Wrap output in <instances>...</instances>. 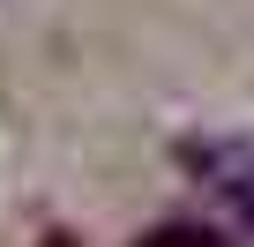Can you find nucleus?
<instances>
[{
    "label": "nucleus",
    "instance_id": "nucleus-2",
    "mask_svg": "<svg viewBox=\"0 0 254 247\" xmlns=\"http://www.w3.org/2000/svg\"><path fill=\"white\" fill-rule=\"evenodd\" d=\"M135 247H232L224 232H209V225H187V217H172V225H150Z\"/></svg>",
    "mask_w": 254,
    "mask_h": 247
},
{
    "label": "nucleus",
    "instance_id": "nucleus-1",
    "mask_svg": "<svg viewBox=\"0 0 254 247\" xmlns=\"http://www.w3.org/2000/svg\"><path fill=\"white\" fill-rule=\"evenodd\" d=\"M187 165H194V172H209V187H217V195L254 225V150H224V143H209V150H202V143H194V150H187Z\"/></svg>",
    "mask_w": 254,
    "mask_h": 247
}]
</instances>
